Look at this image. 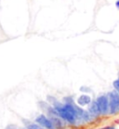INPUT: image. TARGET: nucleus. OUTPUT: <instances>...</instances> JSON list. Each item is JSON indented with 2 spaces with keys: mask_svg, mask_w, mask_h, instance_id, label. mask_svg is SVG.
<instances>
[{
  "mask_svg": "<svg viewBox=\"0 0 119 129\" xmlns=\"http://www.w3.org/2000/svg\"><path fill=\"white\" fill-rule=\"evenodd\" d=\"M109 98V113L115 114L119 112V94L115 90L111 91L107 94Z\"/></svg>",
  "mask_w": 119,
  "mask_h": 129,
  "instance_id": "nucleus-1",
  "label": "nucleus"
},
{
  "mask_svg": "<svg viewBox=\"0 0 119 129\" xmlns=\"http://www.w3.org/2000/svg\"><path fill=\"white\" fill-rule=\"evenodd\" d=\"M96 102L99 106L101 115H107L109 113V98L107 94H101L97 97Z\"/></svg>",
  "mask_w": 119,
  "mask_h": 129,
  "instance_id": "nucleus-2",
  "label": "nucleus"
},
{
  "mask_svg": "<svg viewBox=\"0 0 119 129\" xmlns=\"http://www.w3.org/2000/svg\"><path fill=\"white\" fill-rule=\"evenodd\" d=\"M36 122L38 123L39 125H41L45 129H56L54 127V125H53L52 122L50 121V119L48 118L47 116H45L44 114H41V115L36 117Z\"/></svg>",
  "mask_w": 119,
  "mask_h": 129,
  "instance_id": "nucleus-3",
  "label": "nucleus"
},
{
  "mask_svg": "<svg viewBox=\"0 0 119 129\" xmlns=\"http://www.w3.org/2000/svg\"><path fill=\"white\" fill-rule=\"evenodd\" d=\"M49 119L52 122L55 128H58V129L64 128L65 126L64 121H63V119L61 116H59V115H51V116H49Z\"/></svg>",
  "mask_w": 119,
  "mask_h": 129,
  "instance_id": "nucleus-4",
  "label": "nucleus"
},
{
  "mask_svg": "<svg viewBox=\"0 0 119 129\" xmlns=\"http://www.w3.org/2000/svg\"><path fill=\"white\" fill-rule=\"evenodd\" d=\"M87 111L90 113V115L92 117H99L100 115H101L100 110V109H99V106H98V104H97L96 100H95V101H91V103L89 104V107H88Z\"/></svg>",
  "mask_w": 119,
  "mask_h": 129,
  "instance_id": "nucleus-5",
  "label": "nucleus"
},
{
  "mask_svg": "<svg viewBox=\"0 0 119 129\" xmlns=\"http://www.w3.org/2000/svg\"><path fill=\"white\" fill-rule=\"evenodd\" d=\"M91 97L90 95L88 94H81L80 96H78V98L76 99V103H77L78 106L80 107H85V106H87V105H89L91 103Z\"/></svg>",
  "mask_w": 119,
  "mask_h": 129,
  "instance_id": "nucleus-6",
  "label": "nucleus"
},
{
  "mask_svg": "<svg viewBox=\"0 0 119 129\" xmlns=\"http://www.w3.org/2000/svg\"><path fill=\"white\" fill-rule=\"evenodd\" d=\"M23 122L25 123L26 128H27V129H45L44 127H42L41 125H39L38 123H30V122H28V121H25V120H23Z\"/></svg>",
  "mask_w": 119,
  "mask_h": 129,
  "instance_id": "nucleus-7",
  "label": "nucleus"
},
{
  "mask_svg": "<svg viewBox=\"0 0 119 129\" xmlns=\"http://www.w3.org/2000/svg\"><path fill=\"white\" fill-rule=\"evenodd\" d=\"M113 89L119 94V77L113 81Z\"/></svg>",
  "mask_w": 119,
  "mask_h": 129,
  "instance_id": "nucleus-8",
  "label": "nucleus"
},
{
  "mask_svg": "<svg viewBox=\"0 0 119 129\" xmlns=\"http://www.w3.org/2000/svg\"><path fill=\"white\" fill-rule=\"evenodd\" d=\"M80 91L81 92H83V93H90V92H91L90 88L86 87V86H82V87H80Z\"/></svg>",
  "mask_w": 119,
  "mask_h": 129,
  "instance_id": "nucleus-9",
  "label": "nucleus"
},
{
  "mask_svg": "<svg viewBox=\"0 0 119 129\" xmlns=\"http://www.w3.org/2000/svg\"><path fill=\"white\" fill-rule=\"evenodd\" d=\"M115 7H116V9L119 10V0H116L115 1Z\"/></svg>",
  "mask_w": 119,
  "mask_h": 129,
  "instance_id": "nucleus-10",
  "label": "nucleus"
},
{
  "mask_svg": "<svg viewBox=\"0 0 119 129\" xmlns=\"http://www.w3.org/2000/svg\"><path fill=\"white\" fill-rule=\"evenodd\" d=\"M100 129H115L113 126H106V127H103V128H100Z\"/></svg>",
  "mask_w": 119,
  "mask_h": 129,
  "instance_id": "nucleus-11",
  "label": "nucleus"
}]
</instances>
